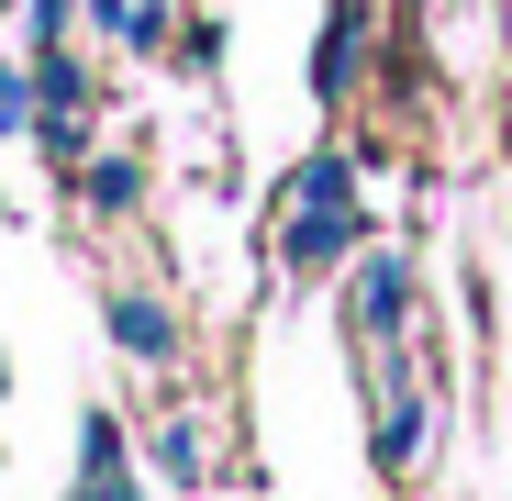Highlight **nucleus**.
<instances>
[{
	"instance_id": "nucleus-3",
	"label": "nucleus",
	"mask_w": 512,
	"mask_h": 501,
	"mask_svg": "<svg viewBox=\"0 0 512 501\" xmlns=\"http://www.w3.org/2000/svg\"><path fill=\"white\" fill-rule=\"evenodd\" d=\"M112 334H123V346H145V357H167V323H156L145 301H112Z\"/></svg>"
},
{
	"instance_id": "nucleus-4",
	"label": "nucleus",
	"mask_w": 512,
	"mask_h": 501,
	"mask_svg": "<svg viewBox=\"0 0 512 501\" xmlns=\"http://www.w3.org/2000/svg\"><path fill=\"white\" fill-rule=\"evenodd\" d=\"M101 23H112L123 45H156V0H101Z\"/></svg>"
},
{
	"instance_id": "nucleus-1",
	"label": "nucleus",
	"mask_w": 512,
	"mask_h": 501,
	"mask_svg": "<svg viewBox=\"0 0 512 501\" xmlns=\"http://www.w3.org/2000/svg\"><path fill=\"white\" fill-rule=\"evenodd\" d=\"M279 245H290V268H323L334 245H357V190H346V167H334V156H312L301 179H290V223H279Z\"/></svg>"
},
{
	"instance_id": "nucleus-2",
	"label": "nucleus",
	"mask_w": 512,
	"mask_h": 501,
	"mask_svg": "<svg viewBox=\"0 0 512 501\" xmlns=\"http://www.w3.org/2000/svg\"><path fill=\"white\" fill-rule=\"evenodd\" d=\"M90 501H134V479L112 457V424H90Z\"/></svg>"
},
{
	"instance_id": "nucleus-5",
	"label": "nucleus",
	"mask_w": 512,
	"mask_h": 501,
	"mask_svg": "<svg viewBox=\"0 0 512 501\" xmlns=\"http://www.w3.org/2000/svg\"><path fill=\"white\" fill-rule=\"evenodd\" d=\"M23 101H34V90H23V78H0V134H12V123H23Z\"/></svg>"
}]
</instances>
